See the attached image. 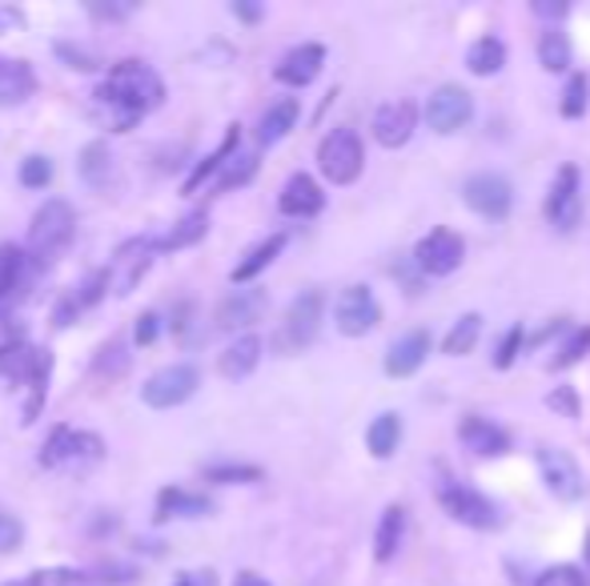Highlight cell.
Wrapping results in <instances>:
<instances>
[{
    "label": "cell",
    "instance_id": "obj_58",
    "mask_svg": "<svg viewBox=\"0 0 590 586\" xmlns=\"http://www.w3.org/2000/svg\"><path fill=\"white\" fill-rule=\"evenodd\" d=\"M4 586H41L36 578H17V583H4Z\"/></svg>",
    "mask_w": 590,
    "mask_h": 586
},
{
    "label": "cell",
    "instance_id": "obj_45",
    "mask_svg": "<svg viewBox=\"0 0 590 586\" xmlns=\"http://www.w3.org/2000/svg\"><path fill=\"white\" fill-rule=\"evenodd\" d=\"M193 321H197V301H181L178 310H173V338H178V345H193L201 338L193 330Z\"/></svg>",
    "mask_w": 590,
    "mask_h": 586
},
{
    "label": "cell",
    "instance_id": "obj_5",
    "mask_svg": "<svg viewBox=\"0 0 590 586\" xmlns=\"http://www.w3.org/2000/svg\"><path fill=\"white\" fill-rule=\"evenodd\" d=\"M100 458H105V438L93 430H77V426H56L36 454V462L45 470H68V466L85 470V466H97Z\"/></svg>",
    "mask_w": 590,
    "mask_h": 586
},
{
    "label": "cell",
    "instance_id": "obj_31",
    "mask_svg": "<svg viewBox=\"0 0 590 586\" xmlns=\"http://www.w3.org/2000/svg\"><path fill=\"white\" fill-rule=\"evenodd\" d=\"M366 446L369 454L378 458V462H386V458H394L401 446V414H394V409H386V414H378V418L369 422L366 430Z\"/></svg>",
    "mask_w": 590,
    "mask_h": 586
},
{
    "label": "cell",
    "instance_id": "obj_26",
    "mask_svg": "<svg viewBox=\"0 0 590 586\" xmlns=\"http://www.w3.org/2000/svg\"><path fill=\"white\" fill-rule=\"evenodd\" d=\"M237 145H242V125H229V134H225V141L217 145V149H213L210 157H201L197 166H193V173H190V178H185V193H197V189L205 185V181H210V185H213V178H217V173H222V169L229 166V161H234L237 153H242Z\"/></svg>",
    "mask_w": 590,
    "mask_h": 586
},
{
    "label": "cell",
    "instance_id": "obj_12",
    "mask_svg": "<svg viewBox=\"0 0 590 586\" xmlns=\"http://www.w3.org/2000/svg\"><path fill=\"white\" fill-rule=\"evenodd\" d=\"M41 274H45V269L29 257V249H21V245H12V242L0 245V301H4V306L17 310V306L33 294Z\"/></svg>",
    "mask_w": 590,
    "mask_h": 586
},
{
    "label": "cell",
    "instance_id": "obj_30",
    "mask_svg": "<svg viewBox=\"0 0 590 586\" xmlns=\"http://www.w3.org/2000/svg\"><path fill=\"white\" fill-rule=\"evenodd\" d=\"M129 370H133V354H129V345H125L121 338L100 342V350L93 354V362H89V374L100 377V382H121Z\"/></svg>",
    "mask_w": 590,
    "mask_h": 586
},
{
    "label": "cell",
    "instance_id": "obj_14",
    "mask_svg": "<svg viewBox=\"0 0 590 586\" xmlns=\"http://www.w3.org/2000/svg\"><path fill=\"white\" fill-rule=\"evenodd\" d=\"M422 113H426V125H430L435 134L450 137L470 125V117H474V97H470L462 85H442V89L430 93Z\"/></svg>",
    "mask_w": 590,
    "mask_h": 586
},
{
    "label": "cell",
    "instance_id": "obj_46",
    "mask_svg": "<svg viewBox=\"0 0 590 586\" xmlns=\"http://www.w3.org/2000/svg\"><path fill=\"white\" fill-rule=\"evenodd\" d=\"M546 406L555 409L558 418H579V414H582L579 390H575V386H555L550 394H546Z\"/></svg>",
    "mask_w": 590,
    "mask_h": 586
},
{
    "label": "cell",
    "instance_id": "obj_17",
    "mask_svg": "<svg viewBox=\"0 0 590 586\" xmlns=\"http://www.w3.org/2000/svg\"><path fill=\"white\" fill-rule=\"evenodd\" d=\"M369 129H374V141H378L382 149H401V145L414 137V129H418V105L406 97L386 100V105H378Z\"/></svg>",
    "mask_w": 590,
    "mask_h": 586
},
{
    "label": "cell",
    "instance_id": "obj_29",
    "mask_svg": "<svg viewBox=\"0 0 590 586\" xmlns=\"http://www.w3.org/2000/svg\"><path fill=\"white\" fill-rule=\"evenodd\" d=\"M401 542H406V507H386L378 519V531H374V558L378 563H394Z\"/></svg>",
    "mask_w": 590,
    "mask_h": 586
},
{
    "label": "cell",
    "instance_id": "obj_56",
    "mask_svg": "<svg viewBox=\"0 0 590 586\" xmlns=\"http://www.w3.org/2000/svg\"><path fill=\"white\" fill-rule=\"evenodd\" d=\"M234 586H269V578H261L257 571H242V575L234 578Z\"/></svg>",
    "mask_w": 590,
    "mask_h": 586
},
{
    "label": "cell",
    "instance_id": "obj_2",
    "mask_svg": "<svg viewBox=\"0 0 590 586\" xmlns=\"http://www.w3.org/2000/svg\"><path fill=\"white\" fill-rule=\"evenodd\" d=\"M93 97H105V100H112V105H121V109L137 113V117H146V113H153V109L165 105L169 89H165V77H161L153 65L129 56V61H121V65L109 68L105 85H100Z\"/></svg>",
    "mask_w": 590,
    "mask_h": 586
},
{
    "label": "cell",
    "instance_id": "obj_11",
    "mask_svg": "<svg viewBox=\"0 0 590 586\" xmlns=\"http://www.w3.org/2000/svg\"><path fill=\"white\" fill-rule=\"evenodd\" d=\"M462 201L486 222H506L514 205V189L502 173H474L462 181Z\"/></svg>",
    "mask_w": 590,
    "mask_h": 586
},
{
    "label": "cell",
    "instance_id": "obj_8",
    "mask_svg": "<svg viewBox=\"0 0 590 586\" xmlns=\"http://www.w3.org/2000/svg\"><path fill=\"white\" fill-rule=\"evenodd\" d=\"M157 254H161V242L157 237H146V233H137L129 242L117 245V254L109 262V286L117 298H129L137 286H141V277L153 269Z\"/></svg>",
    "mask_w": 590,
    "mask_h": 586
},
{
    "label": "cell",
    "instance_id": "obj_34",
    "mask_svg": "<svg viewBox=\"0 0 590 586\" xmlns=\"http://www.w3.org/2000/svg\"><path fill=\"white\" fill-rule=\"evenodd\" d=\"M502 65H506V45L498 36H479L466 49V68L474 77H494V73H502Z\"/></svg>",
    "mask_w": 590,
    "mask_h": 586
},
{
    "label": "cell",
    "instance_id": "obj_22",
    "mask_svg": "<svg viewBox=\"0 0 590 586\" xmlns=\"http://www.w3.org/2000/svg\"><path fill=\"white\" fill-rule=\"evenodd\" d=\"M430 358V330H410L401 333L398 342L390 345V354H386V374L390 377H410L418 374Z\"/></svg>",
    "mask_w": 590,
    "mask_h": 586
},
{
    "label": "cell",
    "instance_id": "obj_54",
    "mask_svg": "<svg viewBox=\"0 0 590 586\" xmlns=\"http://www.w3.org/2000/svg\"><path fill=\"white\" fill-rule=\"evenodd\" d=\"M234 17L242 24H257L261 17H266V9H261V4H254V0H234Z\"/></svg>",
    "mask_w": 590,
    "mask_h": 586
},
{
    "label": "cell",
    "instance_id": "obj_41",
    "mask_svg": "<svg viewBox=\"0 0 590 586\" xmlns=\"http://www.w3.org/2000/svg\"><path fill=\"white\" fill-rule=\"evenodd\" d=\"M105 294H112L109 286V266L105 269H93V274L81 277V286L73 289V298H77L81 310H93V306H100L105 301Z\"/></svg>",
    "mask_w": 590,
    "mask_h": 586
},
{
    "label": "cell",
    "instance_id": "obj_6",
    "mask_svg": "<svg viewBox=\"0 0 590 586\" xmlns=\"http://www.w3.org/2000/svg\"><path fill=\"white\" fill-rule=\"evenodd\" d=\"M322 318H325V294L322 289H301L298 298L290 301L286 318H281L278 333H273L278 354H301L305 345H313V338L322 330Z\"/></svg>",
    "mask_w": 590,
    "mask_h": 586
},
{
    "label": "cell",
    "instance_id": "obj_1",
    "mask_svg": "<svg viewBox=\"0 0 590 586\" xmlns=\"http://www.w3.org/2000/svg\"><path fill=\"white\" fill-rule=\"evenodd\" d=\"M49 374H53V354L45 345H33L29 338H12V342H0V377L4 382H17V386H29V402L21 409V422H36L41 406H45L49 394Z\"/></svg>",
    "mask_w": 590,
    "mask_h": 586
},
{
    "label": "cell",
    "instance_id": "obj_16",
    "mask_svg": "<svg viewBox=\"0 0 590 586\" xmlns=\"http://www.w3.org/2000/svg\"><path fill=\"white\" fill-rule=\"evenodd\" d=\"M334 321L345 338H366V333L382 321V306H378V298H374V289L345 286L342 294H337Z\"/></svg>",
    "mask_w": 590,
    "mask_h": 586
},
{
    "label": "cell",
    "instance_id": "obj_7",
    "mask_svg": "<svg viewBox=\"0 0 590 586\" xmlns=\"http://www.w3.org/2000/svg\"><path fill=\"white\" fill-rule=\"evenodd\" d=\"M435 494H438V507L454 522L470 526V531H494V526H502V510L474 487L458 482V478H438Z\"/></svg>",
    "mask_w": 590,
    "mask_h": 586
},
{
    "label": "cell",
    "instance_id": "obj_37",
    "mask_svg": "<svg viewBox=\"0 0 590 586\" xmlns=\"http://www.w3.org/2000/svg\"><path fill=\"white\" fill-rule=\"evenodd\" d=\"M257 169H261V157L257 153H237L229 166L213 178V185H210V193L217 198V193H229V189H242V185H249V181L257 178Z\"/></svg>",
    "mask_w": 590,
    "mask_h": 586
},
{
    "label": "cell",
    "instance_id": "obj_38",
    "mask_svg": "<svg viewBox=\"0 0 590 586\" xmlns=\"http://www.w3.org/2000/svg\"><path fill=\"white\" fill-rule=\"evenodd\" d=\"M538 65H543L546 73H567L570 68V41H567V33H558L555 24L538 36Z\"/></svg>",
    "mask_w": 590,
    "mask_h": 586
},
{
    "label": "cell",
    "instance_id": "obj_20",
    "mask_svg": "<svg viewBox=\"0 0 590 586\" xmlns=\"http://www.w3.org/2000/svg\"><path fill=\"white\" fill-rule=\"evenodd\" d=\"M458 438L479 458H502V454L511 450V434L502 430L498 422L482 418V414H466V418L458 422Z\"/></svg>",
    "mask_w": 590,
    "mask_h": 586
},
{
    "label": "cell",
    "instance_id": "obj_55",
    "mask_svg": "<svg viewBox=\"0 0 590 586\" xmlns=\"http://www.w3.org/2000/svg\"><path fill=\"white\" fill-rule=\"evenodd\" d=\"M535 12L538 17H550V21H558V17H567L570 4L567 0H535Z\"/></svg>",
    "mask_w": 590,
    "mask_h": 586
},
{
    "label": "cell",
    "instance_id": "obj_9",
    "mask_svg": "<svg viewBox=\"0 0 590 586\" xmlns=\"http://www.w3.org/2000/svg\"><path fill=\"white\" fill-rule=\"evenodd\" d=\"M197 386H201V370L193 362L165 365V370H157L146 386H141V402H146V406H153V409L185 406V402L197 394Z\"/></svg>",
    "mask_w": 590,
    "mask_h": 586
},
{
    "label": "cell",
    "instance_id": "obj_33",
    "mask_svg": "<svg viewBox=\"0 0 590 586\" xmlns=\"http://www.w3.org/2000/svg\"><path fill=\"white\" fill-rule=\"evenodd\" d=\"M81 181H89L93 189L112 185V149L109 141H89L81 149Z\"/></svg>",
    "mask_w": 590,
    "mask_h": 586
},
{
    "label": "cell",
    "instance_id": "obj_24",
    "mask_svg": "<svg viewBox=\"0 0 590 586\" xmlns=\"http://www.w3.org/2000/svg\"><path fill=\"white\" fill-rule=\"evenodd\" d=\"M213 514V498L210 494H197V490H185V487H165L157 494V522H169V519H210Z\"/></svg>",
    "mask_w": 590,
    "mask_h": 586
},
{
    "label": "cell",
    "instance_id": "obj_51",
    "mask_svg": "<svg viewBox=\"0 0 590 586\" xmlns=\"http://www.w3.org/2000/svg\"><path fill=\"white\" fill-rule=\"evenodd\" d=\"M85 12L97 17V21H125V17L137 12V4H85Z\"/></svg>",
    "mask_w": 590,
    "mask_h": 586
},
{
    "label": "cell",
    "instance_id": "obj_25",
    "mask_svg": "<svg viewBox=\"0 0 590 586\" xmlns=\"http://www.w3.org/2000/svg\"><path fill=\"white\" fill-rule=\"evenodd\" d=\"M261 350H266V345H261L257 333H242V338H234V342L217 354V374L229 377V382H242V377H249L257 370Z\"/></svg>",
    "mask_w": 590,
    "mask_h": 586
},
{
    "label": "cell",
    "instance_id": "obj_13",
    "mask_svg": "<svg viewBox=\"0 0 590 586\" xmlns=\"http://www.w3.org/2000/svg\"><path fill=\"white\" fill-rule=\"evenodd\" d=\"M582 217V173L579 166H562L546 193V222L555 230H575Z\"/></svg>",
    "mask_w": 590,
    "mask_h": 586
},
{
    "label": "cell",
    "instance_id": "obj_27",
    "mask_svg": "<svg viewBox=\"0 0 590 586\" xmlns=\"http://www.w3.org/2000/svg\"><path fill=\"white\" fill-rule=\"evenodd\" d=\"M298 117H301L298 97L273 100V105L261 113V121H257V145H261V149H269V145H278L281 137H290L293 125H298Z\"/></svg>",
    "mask_w": 590,
    "mask_h": 586
},
{
    "label": "cell",
    "instance_id": "obj_43",
    "mask_svg": "<svg viewBox=\"0 0 590 586\" xmlns=\"http://www.w3.org/2000/svg\"><path fill=\"white\" fill-rule=\"evenodd\" d=\"M21 185L24 189H49V181H53V161H49L45 153H33L21 161Z\"/></svg>",
    "mask_w": 590,
    "mask_h": 586
},
{
    "label": "cell",
    "instance_id": "obj_57",
    "mask_svg": "<svg viewBox=\"0 0 590 586\" xmlns=\"http://www.w3.org/2000/svg\"><path fill=\"white\" fill-rule=\"evenodd\" d=\"M173 586H197V578H193V575H181V578H173Z\"/></svg>",
    "mask_w": 590,
    "mask_h": 586
},
{
    "label": "cell",
    "instance_id": "obj_39",
    "mask_svg": "<svg viewBox=\"0 0 590 586\" xmlns=\"http://www.w3.org/2000/svg\"><path fill=\"white\" fill-rule=\"evenodd\" d=\"M587 354H590V321L587 326H575L567 333V342L558 345L555 358H550V370H570V365H579Z\"/></svg>",
    "mask_w": 590,
    "mask_h": 586
},
{
    "label": "cell",
    "instance_id": "obj_3",
    "mask_svg": "<svg viewBox=\"0 0 590 586\" xmlns=\"http://www.w3.org/2000/svg\"><path fill=\"white\" fill-rule=\"evenodd\" d=\"M77 237V213L68 205L65 198H49L41 210L33 213V225H29V257H33L36 266L45 269L49 262L65 254L68 245Z\"/></svg>",
    "mask_w": 590,
    "mask_h": 586
},
{
    "label": "cell",
    "instance_id": "obj_40",
    "mask_svg": "<svg viewBox=\"0 0 590 586\" xmlns=\"http://www.w3.org/2000/svg\"><path fill=\"white\" fill-rule=\"evenodd\" d=\"M587 100H590L587 73H570L567 89H562V100H558V113H562L567 121H579L582 113H587Z\"/></svg>",
    "mask_w": 590,
    "mask_h": 586
},
{
    "label": "cell",
    "instance_id": "obj_15",
    "mask_svg": "<svg viewBox=\"0 0 590 586\" xmlns=\"http://www.w3.org/2000/svg\"><path fill=\"white\" fill-rule=\"evenodd\" d=\"M538 470H543V482L546 490L562 502H579L587 494V478H582L579 462L570 458L567 450H558V446H538Z\"/></svg>",
    "mask_w": 590,
    "mask_h": 586
},
{
    "label": "cell",
    "instance_id": "obj_32",
    "mask_svg": "<svg viewBox=\"0 0 590 586\" xmlns=\"http://www.w3.org/2000/svg\"><path fill=\"white\" fill-rule=\"evenodd\" d=\"M205 233H210V210H193L185 213L173 230L161 237V254H178V249H193L197 242H205Z\"/></svg>",
    "mask_w": 590,
    "mask_h": 586
},
{
    "label": "cell",
    "instance_id": "obj_53",
    "mask_svg": "<svg viewBox=\"0 0 590 586\" xmlns=\"http://www.w3.org/2000/svg\"><path fill=\"white\" fill-rule=\"evenodd\" d=\"M17 29H24V12L17 4H0V36L17 33Z\"/></svg>",
    "mask_w": 590,
    "mask_h": 586
},
{
    "label": "cell",
    "instance_id": "obj_23",
    "mask_svg": "<svg viewBox=\"0 0 590 586\" xmlns=\"http://www.w3.org/2000/svg\"><path fill=\"white\" fill-rule=\"evenodd\" d=\"M41 81H36V68L29 61H17V56H0V105H24L33 100Z\"/></svg>",
    "mask_w": 590,
    "mask_h": 586
},
{
    "label": "cell",
    "instance_id": "obj_4",
    "mask_svg": "<svg viewBox=\"0 0 590 586\" xmlns=\"http://www.w3.org/2000/svg\"><path fill=\"white\" fill-rule=\"evenodd\" d=\"M318 169L330 185H354L366 169V145H362L357 129H350V125L330 129L318 145Z\"/></svg>",
    "mask_w": 590,
    "mask_h": 586
},
{
    "label": "cell",
    "instance_id": "obj_52",
    "mask_svg": "<svg viewBox=\"0 0 590 586\" xmlns=\"http://www.w3.org/2000/svg\"><path fill=\"white\" fill-rule=\"evenodd\" d=\"M93 575H109L105 583H137V571H133V566H121V563H105V566H97Z\"/></svg>",
    "mask_w": 590,
    "mask_h": 586
},
{
    "label": "cell",
    "instance_id": "obj_50",
    "mask_svg": "<svg viewBox=\"0 0 590 586\" xmlns=\"http://www.w3.org/2000/svg\"><path fill=\"white\" fill-rule=\"evenodd\" d=\"M81 318V306H77V298L73 294H61L56 298V306H53V326H61V330H68L73 321Z\"/></svg>",
    "mask_w": 590,
    "mask_h": 586
},
{
    "label": "cell",
    "instance_id": "obj_36",
    "mask_svg": "<svg viewBox=\"0 0 590 586\" xmlns=\"http://www.w3.org/2000/svg\"><path fill=\"white\" fill-rule=\"evenodd\" d=\"M482 338V313H462L450 326V333L442 338V354L446 358H466Z\"/></svg>",
    "mask_w": 590,
    "mask_h": 586
},
{
    "label": "cell",
    "instance_id": "obj_21",
    "mask_svg": "<svg viewBox=\"0 0 590 586\" xmlns=\"http://www.w3.org/2000/svg\"><path fill=\"white\" fill-rule=\"evenodd\" d=\"M278 210L286 217H318L325 210V193L310 173H293L278 193Z\"/></svg>",
    "mask_w": 590,
    "mask_h": 586
},
{
    "label": "cell",
    "instance_id": "obj_35",
    "mask_svg": "<svg viewBox=\"0 0 590 586\" xmlns=\"http://www.w3.org/2000/svg\"><path fill=\"white\" fill-rule=\"evenodd\" d=\"M201 478L213 487H249V482H261L266 470L254 462H210L201 466Z\"/></svg>",
    "mask_w": 590,
    "mask_h": 586
},
{
    "label": "cell",
    "instance_id": "obj_49",
    "mask_svg": "<svg viewBox=\"0 0 590 586\" xmlns=\"http://www.w3.org/2000/svg\"><path fill=\"white\" fill-rule=\"evenodd\" d=\"M157 338H161V313L146 310L141 318H137V326H133V342L137 345H153Z\"/></svg>",
    "mask_w": 590,
    "mask_h": 586
},
{
    "label": "cell",
    "instance_id": "obj_28",
    "mask_svg": "<svg viewBox=\"0 0 590 586\" xmlns=\"http://www.w3.org/2000/svg\"><path fill=\"white\" fill-rule=\"evenodd\" d=\"M286 242H290L286 233H269L266 242H257L254 249H249V254L242 257V262H237L234 274H229V281H234V286H249V281H254L257 274H266V269L273 266V262H278L281 249H286Z\"/></svg>",
    "mask_w": 590,
    "mask_h": 586
},
{
    "label": "cell",
    "instance_id": "obj_42",
    "mask_svg": "<svg viewBox=\"0 0 590 586\" xmlns=\"http://www.w3.org/2000/svg\"><path fill=\"white\" fill-rule=\"evenodd\" d=\"M53 53L61 56L68 68H77V73H97V68H100L97 53H93V49H85V45H77V41H56Z\"/></svg>",
    "mask_w": 590,
    "mask_h": 586
},
{
    "label": "cell",
    "instance_id": "obj_48",
    "mask_svg": "<svg viewBox=\"0 0 590 586\" xmlns=\"http://www.w3.org/2000/svg\"><path fill=\"white\" fill-rule=\"evenodd\" d=\"M24 542V526L17 514H9V510L0 507V554H12L17 546Z\"/></svg>",
    "mask_w": 590,
    "mask_h": 586
},
{
    "label": "cell",
    "instance_id": "obj_10",
    "mask_svg": "<svg viewBox=\"0 0 590 586\" xmlns=\"http://www.w3.org/2000/svg\"><path fill=\"white\" fill-rule=\"evenodd\" d=\"M462 257H466V242H462V233L446 230H430L422 242L414 245V266L422 269L430 277H450L458 266H462Z\"/></svg>",
    "mask_w": 590,
    "mask_h": 586
},
{
    "label": "cell",
    "instance_id": "obj_19",
    "mask_svg": "<svg viewBox=\"0 0 590 586\" xmlns=\"http://www.w3.org/2000/svg\"><path fill=\"white\" fill-rule=\"evenodd\" d=\"M322 65H325V45L305 41V45H293L290 53L281 56L278 68H273V77H278L281 85H290V89H305V85L318 81Z\"/></svg>",
    "mask_w": 590,
    "mask_h": 586
},
{
    "label": "cell",
    "instance_id": "obj_44",
    "mask_svg": "<svg viewBox=\"0 0 590 586\" xmlns=\"http://www.w3.org/2000/svg\"><path fill=\"white\" fill-rule=\"evenodd\" d=\"M523 350H526V330H523V326H511V330L502 333L498 350H494V365H498V370H511Z\"/></svg>",
    "mask_w": 590,
    "mask_h": 586
},
{
    "label": "cell",
    "instance_id": "obj_59",
    "mask_svg": "<svg viewBox=\"0 0 590 586\" xmlns=\"http://www.w3.org/2000/svg\"><path fill=\"white\" fill-rule=\"evenodd\" d=\"M582 554H587V566H590V531H587V539H582Z\"/></svg>",
    "mask_w": 590,
    "mask_h": 586
},
{
    "label": "cell",
    "instance_id": "obj_18",
    "mask_svg": "<svg viewBox=\"0 0 590 586\" xmlns=\"http://www.w3.org/2000/svg\"><path fill=\"white\" fill-rule=\"evenodd\" d=\"M269 310V294L266 289H234L229 298L217 306V313H213V326L217 330H249L254 321H261Z\"/></svg>",
    "mask_w": 590,
    "mask_h": 586
},
{
    "label": "cell",
    "instance_id": "obj_47",
    "mask_svg": "<svg viewBox=\"0 0 590 586\" xmlns=\"http://www.w3.org/2000/svg\"><path fill=\"white\" fill-rule=\"evenodd\" d=\"M535 586H590V578L582 575L579 566L562 563V566H550V571H543Z\"/></svg>",
    "mask_w": 590,
    "mask_h": 586
}]
</instances>
